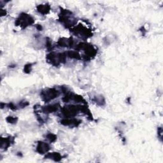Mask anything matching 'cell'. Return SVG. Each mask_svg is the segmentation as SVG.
I'll return each instance as SVG.
<instances>
[{
  "label": "cell",
  "instance_id": "obj_2",
  "mask_svg": "<svg viewBox=\"0 0 163 163\" xmlns=\"http://www.w3.org/2000/svg\"><path fill=\"white\" fill-rule=\"evenodd\" d=\"M34 22V20L31 16L26 13H22L19 16L16 21L17 26H21L22 28H25L29 25H31Z\"/></svg>",
  "mask_w": 163,
  "mask_h": 163
},
{
  "label": "cell",
  "instance_id": "obj_15",
  "mask_svg": "<svg viewBox=\"0 0 163 163\" xmlns=\"http://www.w3.org/2000/svg\"><path fill=\"white\" fill-rule=\"evenodd\" d=\"M32 64H28V65H26L24 67V71L26 73H29L31 71V68Z\"/></svg>",
  "mask_w": 163,
  "mask_h": 163
},
{
  "label": "cell",
  "instance_id": "obj_10",
  "mask_svg": "<svg viewBox=\"0 0 163 163\" xmlns=\"http://www.w3.org/2000/svg\"><path fill=\"white\" fill-rule=\"evenodd\" d=\"M38 12L42 14H47L50 11V6L48 4H40L37 7Z\"/></svg>",
  "mask_w": 163,
  "mask_h": 163
},
{
  "label": "cell",
  "instance_id": "obj_9",
  "mask_svg": "<svg viewBox=\"0 0 163 163\" xmlns=\"http://www.w3.org/2000/svg\"><path fill=\"white\" fill-rule=\"evenodd\" d=\"M59 107V104H54L48 105L45 107H43L42 108V110L44 113H52L55 111H57Z\"/></svg>",
  "mask_w": 163,
  "mask_h": 163
},
{
  "label": "cell",
  "instance_id": "obj_12",
  "mask_svg": "<svg viewBox=\"0 0 163 163\" xmlns=\"http://www.w3.org/2000/svg\"><path fill=\"white\" fill-rule=\"evenodd\" d=\"M66 56H68L69 57L72 59H80V56L79 55V54L76 51H68L67 53H66Z\"/></svg>",
  "mask_w": 163,
  "mask_h": 163
},
{
  "label": "cell",
  "instance_id": "obj_5",
  "mask_svg": "<svg viewBox=\"0 0 163 163\" xmlns=\"http://www.w3.org/2000/svg\"><path fill=\"white\" fill-rule=\"evenodd\" d=\"M49 149H50V147H49L48 144H47V143L43 142V141H39L37 147H36V151L39 153V154H45L46 152H47Z\"/></svg>",
  "mask_w": 163,
  "mask_h": 163
},
{
  "label": "cell",
  "instance_id": "obj_13",
  "mask_svg": "<svg viewBox=\"0 0 163 163\" xmlns=\"http://www.w3.org/2000/svg\"><path fill=\"white\" fill-rule=\"evenodd\" d=\"M47 138L51 142H54V141H55L56 140L57 136L55 135L51 134V133H49V134H48L47 135Z\"/></svg>",
  "mask_w": 163,
  "mask_h": 163
},
{
  "label": "cell",
  "instance_id": "obj_8",
  "mask_svg": "<svg viewBox=\"0 0 163 163\" xmlns=\"http://www.w3.org/2000/svg\"><path fill=\"white\" fill-rule=\"evenodd\" d=\"M13 142V138H12L11 137H8V138H1V149H7V148L11 145V143Z\"/></svg>",
  "mask_w": 163,
  "mask_h": 163
},
{
  "label": "cell",
  "instance_id": "obj_6",
  "mask_svg": "<svg viewBox=\"0 0 163 163\" xmlns=\"http://www.w3.org/2000/svg\"><path fill=\"white\" fill-rule=\"evenodd\" d=\"M61 124L65 126H78V124H80L81 121H78L77 119H75V118H65V119L62 120Z\"/></svg>",
  "mask_w": 163,
  "mask_h": 163
},
{
  "label": "cell",
  "instance_id": "obj_7",
  "mask_svg": "<svg viewBox=\"0 0 163 163\" xmlns=\"http://www.w3.org/2000/svg\"><path fill=\"white\" fill-rule=\"evenodd\" d=\"M58 44L60 47H71L73 45V39L72 38H61L60 40L58 42ZM72 47V46H71Z\"/></svg>",
  "mask_w": 163,
  "mask_h": 163
},
{
  "label": "cell",
  "instance_id": "obj_14",
  "mask_svg": "<svg viewBox=\"0 0 163 163\" xmlns=\"http://www.w3.org/2000/svg\"><path fill=\"white\" fill-rule=\"evenodd\" d=\"M17 117H11L9 116L7 118V121L8 122L11 123V124H15V123H16L17 121Z\"/></svg>",
  "mask_w": 163,
  "mask_h": 163
},
{
  "label": "cell",
  "instance_id": "obj_11",
  "mask_svg": "<svg viewBox=\"0 0 163 163\" xmlns=\"http://www.w3.org/2000/svg\"><path fill=\"white\" fill-rule=\"evenodd\" d=\"M45 158L48 159H51L55 161H59L62 159V156L57 152H52V153H48V154L45 156Z\"/></svg>",
  "mask_w": 163,
  "mask_h": 163
},
{
  "label": "cell",
  "instance_id": "obj_3",
  "mask_svg": "<svg viewBox=\"0 0 163 163\" xmlns=\"http://www.w3.org/2000/svg\"><path fill=\"white\" fill-rule=\"evenodd\" d=\"M59 95V92L56 89H47L43 91L41 93V96L43 100L45 102H48L53 99L57 98Z\"/></svg>",
  "mask_w": 163,
  "mask_h": 163
},
{
  "label": "cell",
  "instance_id": "obj_4",
  "mask_svg": "<svg viewBox=\"0 0 163 163\" xmlns=\"http://www.w3.org/2000/svg\"><path fill=\"white\" fill-rule=\"evenodd\" d=\"M72 13L68 10H65L62 13L61 18V22L65 24L66 26H73L75 24V19L71 16Z\"/></svg>",
  "mask_w": 163,
  "mask_h": 163
},
{
  "label": "cell",
  "instance_id": "obj_1",
  "mask_svg": "<svg viewBox=\"0 0 163 163\" xmlns=\"http://www.w3.org/2000/svg\"><path fill=\"white\" fill-rule=\"evenodd\" d=\"M66 57V54H56L54 52H52L47 56V59L48 62L50 63L51 65L58 66L59 64L65 61Z\"/></svg>",
  "mask_w": 163,
  "mask_h": 163
}]
</instances>
